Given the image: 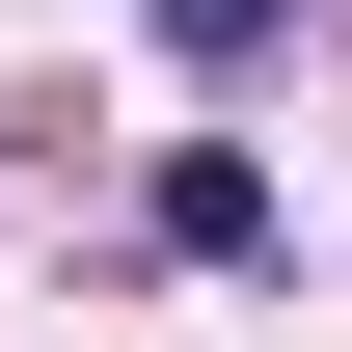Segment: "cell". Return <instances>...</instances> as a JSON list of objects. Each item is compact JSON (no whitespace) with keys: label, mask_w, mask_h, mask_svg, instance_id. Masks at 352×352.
I'll return each instance as SVG.
<instances>
[{"label":"cell","mask_w":352,"mask_h":352,"mask_svg":"<svg viewBox=\"0 0 352 352\" xmlns=\"http://www.w3.org/2000/svg\"><path fill=\"white\" fill-rule=\"evenodd\" d=\"M271 28H298V0H163V54H190V82H244Z\"/></svg>","instance_id":"2"},{"label":"cell","mask_w":352,"mask_h":352,"mask_svg":"<svg viewBox=\"0 0 352 352\" xmlns=\"http://www.w3.org/2000/svg\"><path fill=\"white\" fill-rule=\"evenodd\" d=\"M163 244H190V271H244V244H271V163H244V135H190V163H163Z\"/></svg>","instance_id":"1"}]
</instances>
